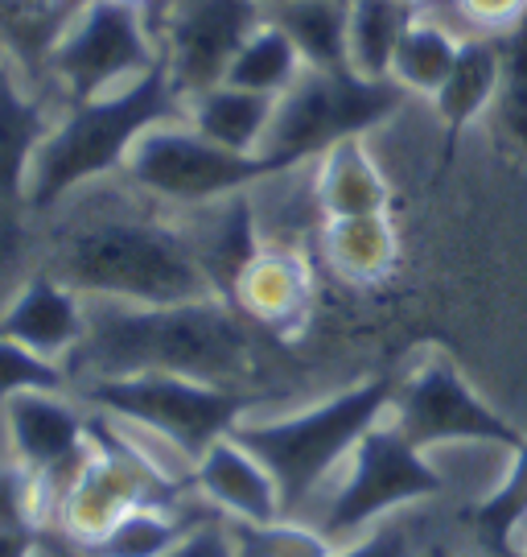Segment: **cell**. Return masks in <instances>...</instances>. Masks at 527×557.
I'll return each mask as SVG.
<instances>
[{
    "label": "cell",
    "instance_id": "cell-23",
    "mask_svg": "<svg viewBox=\"0 0 527 557\" xmlns=\"http://www.w3.org/2000/svg\"><path fill=\"white\" fill-rule=\"evenodd\" d=\"M322 252L330 269L351 285H384L396 273L400 239L388 215H363V220H326L322 227Z\"/></svg>",
    "mask_w": 527,
    "mask_h": 557
},
{
    "label": "cell",
    "instance_id": "cell-2",
    "mask_svg": "<svg viewBox=\"0 0 527 557\" xmlns=\"http://www.w3.org/2000/svg\"><path fill=\"white\" fill-rule=\"evenodd\" d=\"M46 273L87 301L181 306L218 298L181 227L128 211L66 223L50 244Z\"/></svg>",
    "mask_w": 527,
    "mask_h": 557
},
{
    "label": "cell",
    "instance_id": "cell-8",
    "mask_svg": "<svg viewBox=\"0 0 527 557\" xmlns=\"http://www.w3.org/2000/svg\"><path fill=\"white\" fill-rule=\"evenodd\" d=\"M289 174L268 153H235L215 140L195 133L186 120H161L133 145L124 161V178L149 199L174 202V207H206V202L231 199L239 190H252L255 182Z\"/></svg>",
    "mask_w": 527,
    "mask_h": 557
},
{
    "label": "cell",
    "instance_id": "cell-39",
    "mask_svg": "<svg viewBox=\"0 0 527 557\" xmlns=\"http://www.w3.org/2000/svg\"><path fill=\"white\" fill-rule=\"evenodd\" d=\"M4 66H13V62H9V50H4V41H0V71H4Z\"/></svg>",
    "mask_w": 527,
    "mask_h": 557
},
{
    "label": "cell",
    "instance_id": "cell-10",
    "mask_svg": "<svg viewBox=\"0 0 527 557\" xmlns=\"http://www.w3.org/2000/svg\"><path fill=\"white\" fill-rule=\"evenodd\" d=\"M441 492L446 479L425 458V450L412 446L396 421H375L351 450V475L338 483L322 533L330 541H347L363 533L375 517H388L404 504L432 499Z\"/></svg>",
    "mask_w": 527,
    "mask_h": 557
},
{
    "label": "cell",
    "instance_id": "cell-33",
    "mask_svg": "<svg viewBox=\"0 0 527 557\" xmlns=\"http://www.w3.org/2000/svg\"><path fill=\"white\" fill-rule=\"evenodd\" d=\"M453 25L474 38H507L527 21V0H450Z\"/></svg>",
    "mask_w": 527,
    "mask_h": 557
},
{
    "label": "cell",
    "instance_id": "cell-21",
    "mask_svg": "<svg viewBox=\"0 0 527 557\" xmlns=\"http://www.w3.org/2000/svg\"><path fill=\"white\" fill-rule=\"evenodd\" d=\"M211 517H215V512H206V517L186 512L181 499H177V504H137V508H128L103 537L87 541V545H71V541H62L59 533H46V541L71 549L75 557H165Z\"/></svg>",
    "mask_w": 527,
    "mask_h": 557
},
{
    "label": "cell",
    "instance_id": "cell-5",
    "mask_svg": "<svg viewBox=\"0 0 527 557\" xmlns=\"http://www.w3.org/2000/svg\"><path fill=\"white\" fill-rule=\"evenodd\" d=\"M75 388L78 397L87 400V409L128 421L140 434H153L156 442H165L190 467L218 438H227L260 400L248 388H218V384L161 376V372L120 380H83Z\"/></svg>",
    "mask_w": 527,
    "mask_h": 557
},
{
    "label": "cell",
    "instance_id": "cell-11",
    "mask_svg": "<svg viewBox=\"0 0 527 557\" xmlns=\"http://www.w3.org/2000/svg\"><path fill=\"white\" fill-rule=\"evenodd\" d=\"M268 21L264 0H170L161 13V66L181 103L227 79L243 41Z\"/></svg>",
    "mask_w": 527,
    "mask_h": 557
},
{
    "label": "cell",
    "instance_id": "cell-24",
    "mask_svg": "<svg viewBox=\"0 0 527 557\" xmlns=\"http://www.w3.org/2000/svg\"><path fill=\"white\" fill-rule=\"evenodd\" d=\"M462 38L466 34L453 21L416 13L412 25L404 29V38H400V50H396V62H391V79L400 83L409 96L432 100L441 91V83L450 79Z\"/></svg>",
    "mask_w": 527,
    "mask_h": 557
},
{
    "label": "cell",
    "instance_id": "cell-38",
    "mask_svg": "<svg viewBox=\"0 0 527 557\" xmlns=\"http://www.w3.org/2000/svg\"><path fill=\"white\" fill-rule=\"evenodd\" d=\"M400 4H409L412 13H425V9H429L432 0H400Z\"/></svg>",
    "mask_w": 527,
    "mask_h": 557
},
{
    "label": "cell",
    "instance_id": "cell-13",
    "mask_svg": "<svg viewBox=\"0 0 527 557\" xmlns=\"http://www.w3.org/2000/svg\"><path fill=\"white\" fill-rule=\"evenodd\" d=\"M54 120L46 96L29 91L17 66L0 71V264H9L25 244V220H34L29 174Z\"/></svg>",
    "mask_w": 527,
    "mask_h": 557
},
{
    "label": "cell",
    "instance_id": "cell-36",
    "mask_svg": "<svg viewBox=\"0 0 527 557\" xmlns=\"http://www.w3.org/2000/svg\"><path fill=\"white\" fill-rule=\"evenodd\" d=\"M41 549V537L34 533H9V529H0V557H38Z\"/></svg>",
    "mask_w": 527,
    "mask_h": 557
},
{
    "label": "cell",
    "instance_id": "cell-42",
    "mask_svg": "<svg viewBox=\"0 0 527 557\" xmlns=\"http://www.w3.org/2000/svg\"><path fill=\"white\" fill-rule=\"evenodd\" d=\"M524 557H527V554H524Z\"/></svg>",
    "mask_w": 527,
    "mask_h": 557
},
{
    "label": "cell",
    "instance_id": "cell-22",
    "mask_svg": "<svg viewBox=\"0 0 527 557\" xmlns=\"http://www.w3.org/2000/svg\"><path fill=\"white\" fill-rule=\"evenodd\" d=\"M273 96H255V91H243L231 83H218L211 91L186 100V108H181V120L195 133H202L223 149H235V153H260L268 140V128H273Z\"/></svg>",
    "mask_w": 527,
    "mask_h": 557
},
{
    "label": "cell",
    "instance_id": "cell-4",
    "mask_svg": "<svg viewBox=\"0 0 527 557\" xmlns=\"http://www.w3.org/2000/svg\"><path fill=\"white\" fill-rule=\"evenodd\" d=\"M391 397H396V384L388 376L363 380L347 393H334L330 400L310 405V409L289 413V418H243L231 430V438L239 446H248L268 467V475L276 479V492H280V512L297 517L317 492V483L351 455L375 421L388 418Z\"/></svg>",
    "mask_w": 527,
    "mask_h": 557
},
{
    "label": "cell",
    "instance_id": "cell-29",
    "mask_svg": "<svg viewBox=\"0 0 527 557\" xmlns=\"http://www.w3.org/2000/svg\"><path fill=\"white\" fill-rule=\"evenodd\" d=\"M218 520H223V533H227L239 557H334V541L322 529L293 524V517L260 524V520L218 512Z\"/></svg>",
    "mask_w": 527,
    "mask_h": 557
},
{
    "label": "cell",
    "instance_id": "cell-30",
    "mask_svg": "<svg viewBox=\"0 0 527 557\" xmlns=\"http://www.w3.org/2000/svg\"><path fill=\"white\" fill-rule=\"evenodd\" d=\"M50 479L29 471L25 462H0V529L46 537V520L54 508Z\"/></svg>",
    "mask_w": 527,
    "mask_h": 557
},
{
    "label": "cell",
    "instance_id": "cell-9",
    "mask_svg": "<svg viewBox=\"0 0 527 557\" xmlns=\"http://www.w3.org/2000/svg\"><path fill=\"white\" fill-rule=\"evenodd\" d=\"M161 66V34L145 9L87 0L46 54V79L66 103L120 91Z\"/></svg>",
    "mask_w": 527,
    "mask_h": 557
},
{
    "label": "cell",
    "instance_id": "cell-7",
    "mask_svg": "<svg viewBox=\"0 0 527 557\" xmlns=\"http://www.w3.org/2000/svg\"><path fill=\"white\" fill-rule=\"evenodd\" d=\"M87 458L75 479L59 492V537L71 545L103 537L128 508L137 504H177L181 499V475H165V467L140 450L137 442L120 434V421L108 413L87 418Z\"/></svg>",
    "mask_w": 527,
    "mask_h": 557
},
{
    "label": "cell",
    "instance_id": "cell-37",
    "mask_svg": "<svg viewBox=\"0 0 527 557\" xmlns=\"http://www.w3.org/2000/svg\"><path fill=\"white\" fill-rule=\"evenodd\" d=\"M108 4H128V9H145V13H149V17H153L156 25H161V13L170 9V0H108Z\"/></svg>",
    "mask_w": 527,
    "mask_h": 557
},
{
    "label": "cell",
    "instance_id": "cell-1",
    "mask_svg": "<svg viewBox=\"0 0 527 557\" xmlns=\"http://www.w3.org/2000/svg\"><path fill=\"white\" fill-rule=\"evenodd\" d=\"M66 372L71 384L161 372L248 388L255 376L252 322L223 298L181 306L87 301V335L66 359Z\"/></svg>",
    "mask_w": 527,
    "mask_h": 557
},
{
    "label": "cell",
    "instance_id": "cell-14",
    "mask_svg": "<svg viewBox=\"0 0 527 557\" xmlns=\"http://www.w3.org/2000/svg\"><path fill=\"white\" fill-rule=\"evenodd\" d=\"M4 421H9L17 462L50 479L54 499H59V492L75 479V471L87 458V446H91L87 418L71 400H62V393H21L4 405Z\"/></svg>",
    "mask_w": 527,
    "mask_h": 557
},
{
    "label": "cell",
    "instance_id": "cell-41",
    "mask_svg": "<svg viewBox=\"0 0 527 557\" xmlns=\"http://www.w3.org/2000/svg\"><path fill=\"white\" fill-rule=\"evenodd\" d=\"M38 557H59V554H50V549H46V545H41V549H38Z\"/></svg>",
    "mask_w": 527,
    "mask_h": 557
},
{
    "label": "cell",
    "instance_id": "cell-31",
    "mask_svg": "<svg viewBox=\"0 0 527 557\" xmlns=\"http://www.w3.org/2000/svg\"><path fill=\"white\" fill-rule=\"evenodd\" d=\"M490 116L499 137L527 161V21L503 38V83Z\"/></svg>",
    "mask_w": 527,
    "mask_h": 557
},
{
    "label": "cell",
    "instance_id": "cell-28",
    "mask_svg": "<svg viewBox=\"0 0 527 557\" xmlns=\"http://www.w3.org/2000/svg\"><path fill=\"white\" fill-rule=\"evenodd\" d=\"M524 520H527V442L519 450H511L507 479L466 512V524L474 529V537L482 541L494 557H511V541H515Z\"/></svg>",
    "mask_w": 527,
    "mask_h": 557
},
{
    "label": "cell",
    "instance_id": "cell-12",
    "mask_svg": "<svg viewBox=\"0 0 527 557\" xmlns=\"http://www.w3.org/2000/svg\"><path fill=\"white\" fill-rule=\"evenodd\" d=\"M391 421L421 450L446 446V442H487V446L519 450L527 442L507 418H499L487 400L469 388V380L446 356L425 359L416 372H409L404 384H396Z\"/></svg>",
    "mask_w": 527,
    "mask_h": 557
},
{
    "label": "cell",
    "instance_id": "cell-6",
    "mask_svg": "<svg viewBox=\"0 0 527 557\" xmlns=\"http://www.w3.org/2000/svg\"><path fill=\"white\" fill-rule=\"evenodd\" d=\"M409 100L396 79H363L351 66L342 71H301V79L276 100V116L260 153L280 165H305L347 137H367L375 124Z\"/></svg>",
    "mask_w": 527,
    "mask_h": 557
},
{
    "label": "cell",
    "instance_id": "cell-17",
    "mask_svg": "<svg viewBox=\"0 0 527 557\" xmlns=\"http://www.w3.org/2000/svg\"><path fill=\"white\" fill-rule=\"evenodd\" d=\"M202 496L215 504L223 517H243V520H280V492L276 479L268 475V467L239 442L227 434L218 438L206 455L195 462L190 475Z\"/></svg>",
    "mask_w": 527,
    "mask_h": 557
},
{
    "label": "cell",
    "instance_id": "cell-25",
    "mask_svg": "<svg viewBox=\"0 0 527 557\" xmlns=\"http://www.w3.org/2000/svg\"><path fill=\"white\" fill-rule=\"evenodd\" d=\"M412 17L416 13L400 0H347V66L363 79H391Z\"/></svg>",
    "mask_w": 527,
    "mask_h": 557
},
{
    "label": "cell",
    "instance_id": "cell-20",
    "mask_svg": "<svg viewBox=\"0 0 527 557\" xmlns=\"http://www.w3.org/2000/svg\"><path fill=\"white\" fill-rule=\"evenodd\" d=\"M503 83V38H462L457 62H453L450 79L441 83V91L432 96V112L446 124L450 149L478 116H487Z\"/></svg>",
    "mask_w": 527,
    "mask_h": 557
},
{
    "label": "cell",
    "instance_id": "cell-35",
    "mask_svg": "<svg viewBox=\"0 0 527 557\" xmlns=\"http://www.w3.org/2000/svg\"><path fill=\"white\" fill-rule=\"evenodd\" d=\"M334 557H412V537L409 524L388 520L384 529H375L372 537H363L351 549H334Z\"/></svg>",
    "mask_w": 527,
    "mask_h": 557
},
{
    "label": "cell",
    "instance_id": "cell-15",
    "mask_svg": "<svg viewBox=\"0 0 527 557\" xmlns=\"http://www.w3.org/2000/svg\"><path fill=\"white\" fill-rule=\"evenodd\" d=\"M231 306L248 322L280 338H297L313 314V269L297 248H260V257L235 281Z\"/></svg>",
    "mask_w": 527,
    "mask_h": 557
},
{
    "label": "cell",
    "instance_id": "cell-18",
    "mask_svg": "<svg viewBox=\"0 0 527 557\" xmlns=\"http://www.w3.org/2000/svg\"><path fill=\"white\" fill-rule=\"evenodd\" d=\"M206 220L181 227L190 248H195L198 264L206 269V277L215 281L218 298L231 301L235 281L243 277V269L260 257V227H255V207L248 190H239L231 199L206 202Z\"/></svg>",
    "mask_w": 527,
    "mask_h": 557
},
{
    "label": "cell",
    "instance_id": "cell-40",
    "mask_svg": "<svg viewBox=\"0 0 527 557\" xmlns=\"http://www.w3.org/2000/svg\"><path fill=\"white\" fill-rule=\"evenodd\" d=\"M264 4H268V9H276V4H289V0H264Z\"/></svg>",
    "mask_w": 527,
    "mask_h": 557
},
{
    "label": "cell",
    "instance_id": "cell-16",
    "mask_svg": "<svg viewBox=\"0 0 527 557\" xmlns=\"http://www.w3.org/2000/svg\"><path fill=\"white\" fill-rule=\"evenodd\" d=\"M0 335L17 338L46 359L66 363L87 335V301L41 269L21 285V294L0 314Z\"/></svg>",
    "mask_w": 527,
    "mask_h": 557
},
{
    "label": "cell",
    "instance_id": "cell-19",
    "mask_svg": "<svg viewBox=\"0 0 527 557\" xmlns=\"http://www.w3.org/2000/svg\"><path fill=\"white\" fill-rule=\"evenodd\" d=\"M313 199L326 220H363L388 215V178L375 165L363 137H347L330 145L313 170Z\"/></svg>",
    "mask_w": 527,
    "mask_h": 557
},
{
    "label": "cell",
    "instance_id": "cell-3",
    "mask_svg": "<svg viewBox=\"0 0 527 557\" xmlns=\"http://www.w3.org/2000/svg\"><path fill=\"white\" fill-rule=\"evenodd\" d=\"M181 96L165 75V66H153L137 83L96 96V100L66 103V112L54 120V128L41 140L34 174H29V215H50L62 199H71L78 186L103 178L112 170H124V161L153 124L181 116Z\"/></svg>",
    "mask_w": 527,
    "mask_h": 557
},
{
    "label": "cell",
    "instance_id": "cell-32",
    "mask_svg": "<svg viewBox=\"0 0 527 557\" xmlns=\"http://www.w3.org/2000/svg\"><path fill=\"white\" fill-rule=\"evenodd\" d=\"M71 372L59 359L29 351L17 338L0 335V405H9L21 393H66Z\"/></svg>",
    "mask_w": 527,
    "mask_h": 557
},
{
    "label": "cell",
    "instance_id": "cell-26",
    "mask_svg": "<svg viewBox=\"0 0 527 557\" xmlns=\"http://www.w3.org/2000/svg\"><path fill=\"white\" fill-rule=\"evenodd\" d=\"M268 17L293 38L310 71L347 66V0H289L268 9Z\"/></svg>",
    "mask_w": 527,
    "mask_h": 557
},
{
    "label": "cell",
    "instance_id": "cell-34",
    "mask_svg": "<svg viewBox=\"0 0 527 557\" xmlns=\"http://www.w3.org/2000/svg\"><path fill=\"white\" fill-rule=\"evenodd\" d=\"M41 545L50 549V554H59V557H75L71 549H62V545H54V541H46L41 537ZM165 557H239L235 554V545L227 541V533H223V520H218V512L206 524H198L190 537L181 541L177 549H170Z\"/></svg>",
    "mask_w": 527,
    "mask_h": 557
},
{
    "label": "cell",
    "instance_id": "cell-27",
    "mask_svg": "<svg viewBox=\"0 0 527 557\" xmlns=\"http://www.w3.org/2000/svg\"><path fill=\"white\" fill-rule=\"evenodd\" d=\"M305 71V59L297 54L293 38L276 25L273 17L255 29L252 38L243 41V50L235 54L227 79L231 87H243V91H255V96H273L280 100Z\"/></svg>",
    "mask_w": 527,
    "mask_h": 557
}]
</instances>
